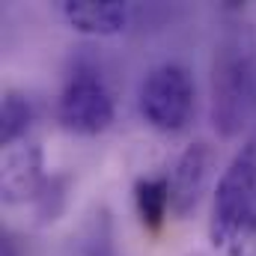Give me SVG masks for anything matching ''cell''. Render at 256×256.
Listing matches in <instances>:
<instances>
[{
  "label": "cell",
  "mask_w": 256,
  "mask_h": 256,
  "mask_svg": "<svg viewBox=\"0 0 256 256\" xmlns=\"http://www.w3.org/2000/svg\"><path fill=\"white\" fill-rule=\"evenodd\" d=\"M256 84V30L250 21L226 18L212 57V126L236 137L250 110Z\"/></svg>",
  "instance_id": "cell-1"
},
{
  "label": "cell",
  "mask_w": 256,
  "mask_h": 256,
  "mask_svg": "<svg viewBox=\"0 0 256 256\" xmlns=\"http://www.w3.org/2000/svg\"><path fill=\"white\" fill-rule=\"evenodd\" d=\"M114 116H116V108L104 78L90 60H78L68 68L57 98L60 126L84 137H96L110 128Z\"/></svg>",
  "instance_id": "cell-2"
},
{
  "label": "cell",
  "mask_w": 256,
  "mask_h": 256,
  "mask_svg": "<svg viewBox=\"0 0 256 256\" xmlns=\"http://www.w3.org/2000/svg\"><path fill=\"white\" fill-rule=\"evenodd\" d=\"M140 116L164 134H176L188 128L196 108V86L185 66L161 63L146 72L137 92Z\"/></svg>",
  "instance_id": "cell-3"
},
{
  "label": "cell",
  "mask_w": 256,
  "mask_h": 256,
  "mask_svg": "<svg viewBox=\"0 0 256 256\" xmlns=\"http://www.w3.org/2000/svg\"><path fill=\"white\" fill-rule=\"evenodd\" d=\"M256 196V140H248L232 161L226 164L224 176L218 179V191L212 202L208 238L218 248H230L236 232L242 230Z\"/></svg>",
  "instance_id": "cell-4"
},
{
  "label": "cell",
  "mask_w": 256,
  "mask_h": 256,
  "mask_svg": "<svg viewBox=\"0 0 256 256\" xmlns=\"http://www.w3.org/2000/svg\"><path fill=\"white\" fill-rule=\"evenodd\" d=\"M214 173V149L206 140L185 146L170 176V208L176 218H191Z\"/></svg>",
  "instance_id": "cell-5"
},
{
  "label": "cell",
  "mask_w": 256,
  "mask_h": 256,
  "mask_svg": "<svg viewBox=\"0 0 256 256\" xmlns=\"http://www.w3.org/2000/svg\"><path fill=\"white\" fill-rule=\"evenodd\" d=\"M45 158L36 140H18L6 146L0 164V194L6 202L36 200L45 185Z\"/></svg>",
  "instance_id": "cell-6"
},
{
  "label": "cell",
  "mask_w": 256,
  "mask_h": 256,
  "mask_svg": "<svg viewBox=\"0 0 256 256\" xmlns=\"http://www.w3.org/2000/svg\"><path fill=\"white\" fill-rule=\"evenodd\" d=\"M63 18L80 33L90 36H116L128 27L131 9L120 0H63Z\"/></svg>",
  "instance_id": "cell-7"
},
{
  "label": "cell",
  "mask_w": 256,
  "mask_h": 256,
  "mask_svg": "<svg viewBox=\"0 0 256 256\" xmlns=\"http://www.w3.org/2000/svg\"><path fill=\"white\" fill-rule=\"evenodd\" d=\"M134 208L146 232H161L170 208V176H143L134 182Z\"/></svg>",
  "instance_id": "cell-8"
},
{
  "label": "cell",
  "mask_w": 256,
  "mask_h": 256,
  "mask_svg": "<svg viewBox=\"0 0 256 256\" xmlns=\"http://www.w3.org/2000/svg\"><path fill=\"white\" fill-rule=\"evenodd\" d=\"M78 250H80V256H120L114 218L104 206H98L86 218V224L80 230V238H78Z\"/></svg>",
  "instance_id": "cell-9"
},
{
  "label": "cell",
  "mask_w": 256,
  "mask_h": 256,
  "mask_svg": "<svg viewBox=\"0 0 256 256\" xmlns=\"http://www.w3.org/2000/svg\"><path fill=\"white\" fill-rule=\"evenodd\" d=\"M30 122H33V102L24 92L9 90L0 104V143L12 146L24 140V134L30 131Z\"/></svg>",
  "instance_id": "cell-10"
},
{
  "label": "cell",
  "mask_w": 256,
  "mask_h": 256,
  "mask_svg": "<svg viewBox=\"0 0 256 256\" xmlns=\"http://www.w3.org/2000/svg\"><path fill=\"white\" fill-rule=\"evenodd\" d=\"M68 185H72V179H68L66 173H54L51 179H45L39 196L33 200L39 224H54V220L63 214L66 200H68Z\"/></svg>",
  "instance_id": "cell-11"
},
{
  "label": "cell",
  "mask_w": 256,
  "mask_h": 256,
  "mask_svg": "<svg viewBox=\"0 0 256 256\" xmlns=\"http://www.w3.org/2000/svg\"><path fill=\"white\" fill-rule=\"evenodd\" d=\"M230 256H256V196L244 224H242V230L230 242Z\"/></svg>",
  "instance_id": "cell-12"
},
{
  "label": "cell",
  "mask_w": 256,
  "mask_h": 256,
  "mask_svg": "<svg viewBox=\"0 0 256 256\" xmlns=\"http://www.w3.org/2000/svg\"><path fill=\"white\" fill-rule=\"evenodd\" d=\"M0 256H18L15 254V242L9 236H3V244H0Z\"/></svg>",
  "instance_id": "cell-13"
}]
</instances>
